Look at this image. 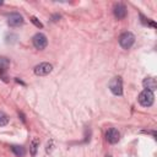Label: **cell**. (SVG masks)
<instances>
[{
  "mask_svg": "<svg viewBox=\"0 0 157 157\" xmlns=\"http://www.w3.org/2000/svg\"><path fill=\"white\" fill-rule=\"evenodd\" d=\"M135 42V36L131 32H124L119 37V44L123 49H129Z\"/></svg>",
  "mask_w": 157,
  "mask_h": 157,
  "instance_id": "1",
  "label": "cell"
},
{
  "mask_svg": "<svg viewBox=\"0 0 157 157\" xmlns=\"http://www.w3.org/2000/svg\"><path fill=\"white\" fill-rule=\"evenodd\" d=\"M139 103L144 107H150L152 105L153 103V99H155V96H153V92L148 91V90H144L140 94H139Z\"/></svg>",
  "mask_w": 157,
  "mask_h": 157,
  "instance_id": "2",
  "label": "cell"
},
{
  "mask_svg": "<svg viewBox=\"0 0 157 157\" xmlns=\"http://www.w3.org/2000/svg\"><path fill=\"white\" fill-rule=\"evenodd\" d=\"M109 90L115 96H121L123 94V81H121V78L119 76L110 80V82H109Z\"/></svg>",
  "mask_w": 157,
  "mask_h": 157,
  "instance_id": "3",
  "label": "cell"
},
{
  "mask_svg": "<svg viewBox=\"0 0 157 157\" xmlns=\"http://www.w3.org/2000/svg\"><path fill=\"white\" fill-rule=\"evenodd\" d=\"M32 42H33V45L37 49H39V50H43L47 47V44H48V39H47V37L43 33L34 34L33 38H32Z\"/></svg>",
  "mask_w": 157,
  "mask_h": 157,
  "instance_id": "4",
  "label": "cell"
},
{
  "mask_svg": "<svg viewBox=\"0 0 157 157\" xmlns=\"http://www.w3.org/2000/svg\"><path fill=\"white\" fill-rule=\"evenodd\" d=\"M52 70H53V65L49 63H40L34 66V74L38 76H45L50 74Z\"/></svg>",
  "mask_w": 157,
  "mask_h": 157,
  "instance_id": "5",
  "label": "cell"
},
{
  "mask_svg": "<svg viewBox=\"0 0 157 157\" xmlns=\"http://www.w3.org/2000/svg\"><path fill=\"white\" fill-rule=\"evenodd\" d=\"M7 23L10 26H12V27H17V26L23 23V17L18 12H12L7 17Z\"/></svg>",
  "mask_w": 157,
  "mask_h": 157,
  "instance_id": "6",
  "label": "cell"
},
{
  "mask_svg": "<svg viewBox=\"0 0 157 157\" xmlns=\"http://www.w3.org/2000/svg\"><path fill=\"white\" fill-rule=\"evenodd\" d=\"M105 139H107V141H108L109 144H117V142L119 141V139H120V134H119V131H118L117 129L112 128V129H109V130L107 131Z\"/></svg>",
  "mask_w": 157,
  "mask_h": 157,
  "instance_id": "7",
  "label": "cell"
},
{
  "mask_svg": "<svg viewBox=\"0 0 157 157\" xmlns=\"http://www.w3.org/2000/svg\"><path fill=\"white\" fill-rule=\"evenodd\" d=\"M113 13L118 20H123L126 16V7L123 4H115L113 7Z\"/></svg>",
  "mask_w": 157,
  "mask_h": 157,
  "instance_id": "8",
  "label": "cell"
},
{
  "mask_svg": "<svg viewBox=\"0 0 157 157\" xmlns=\"http://www.w3.org/2000/svg\"><path fill=\"white\" fill-rule=\"evenodd\" d=\"M142 85H144L145 90H148V91H151V92L155 91L156 87H157V82H156V80H155L153 77H146V78L144 80Z\"/></svg>",
  "mask_w": 157,
  "mask_h": 157,
  "instance_id": "9",
  "label": "cell"
},
{
  "mask_svg": "<svg viewBox=\"0 0 157 157\" xmlns=\"http://www.w3.org/2000/svg\"><path fill=\"white\" fill-rule=\"evenodd\" d=\"M11 151H12L16 156H18V157H22V156H25V153H26L25 147H22V146H17V145L11 146Z\"/></svg>",
  "mask_w": 157,
  "mask_h": 157,
  "instance_id": "10",
  "label": "cell"
},
{
  "mask_svg": "<svg viewBox=\"0 0 157 157\" xmlns=\"http://www.w3.org/2000/svg\"><path fill=\"white\" fill-rule=\"evenodd\" d=\"M7 66H9V60L6 58H0V74L6 71Z\"/></svg>",
  "mask_w": 157,
  "mask_h": 157,
  "instance_id": "11",
  "label": "cell"
},
{
  "mask_svg": "<svg viewBox=\"0 0 157 157\" xmlns=\"http://www.w3.org/2000/svg\"><path fill=\"white\" fill-rule=\"evenodd\" d=\"M38 144H39V142H38V140H37V139H34V140L32 141V144H31V155H32V156H36Z\"/></svg>",
  "mask_w": 157,
  "mask_h": 157,
  "instance_id": "12",
  "label": "cell"
},
{
  "mask_svg": "<svg viewBox=\"0 0 157 157\" xmlns=\"http://www.w3.org/2000/svg\"><path fill=\"white\" fill-rule=\"evenodd\" d=\"M7 123H9V118H7V115H6L5 113L0 112V126L6 125Z\"/></svg>",
  "mask_w": 157,
  "mask_h": 157,
  "instance_id": "13",
  "label": "cell"
},
{
  "mask_svg": "<svg viewBox=\"0 0 157 157\" xmlns=\"http://www.w3.org/2000/svg\"><path fill=\"white\" fill-rule=\"evenodd\" d=\"M31 21H32V23H33L36 27H38V28H43V23H42L37 17L32 16V17H31Z\"/></svg>",
  "mask_w": 157,
  "mask_h": 157,
  "instance_id": "14",
  "label": "cell"
},
{
  "mask_svg": "<svg viewBox=\"0 0 157 157\" xmlns=\"http://www.w3.org/2000/svg\"><path fill=\"white\" fill-rule=\"evenodd\" d=\"M0 5H2V1H0Z\"/></svg>",
  "mask_w": 157,
  "mask_h": 157,
  "instance_id": "15",
  "label": "cell"
}]
</instances>
